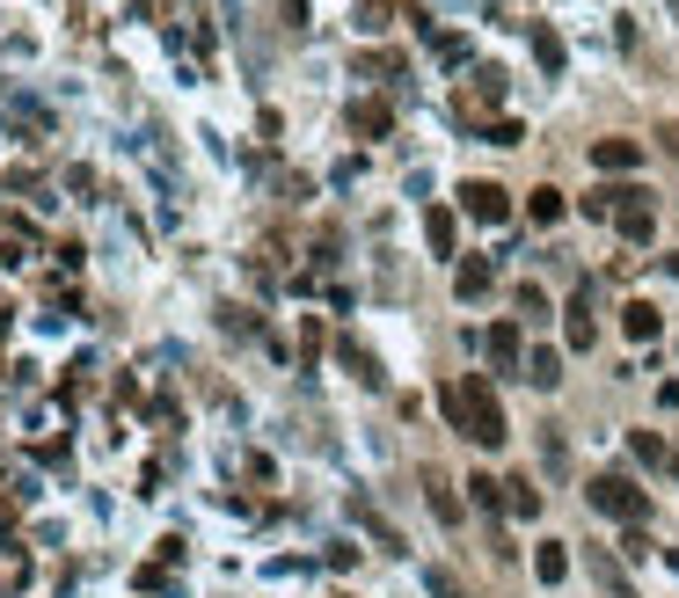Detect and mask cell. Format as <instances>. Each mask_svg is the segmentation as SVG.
<instances>
[{
    "label": "cell",
    "mask_w": 679,
    "mask_h": 598,
    "mask_svg": "<svg viewBox=\"0 0 679 598\" xmlns=\"http://www.w3.org/2000/svg\"><path fill=\"white\" fill-rule=\"evenodd\" d=\"M468 497H475V511H505V481H489V475H468Z\"/></svg>",
    "instance_id": "21"
},
{
    "label": "cell",
    "mask_w": 679,
    "mask_h": 598,
    "mask_svg": "<svg viewBox=\"0 0 679 598\" xmlns=\"http://www.w3.org/2000/svg\"><path fill=\"white\" fill-rule=\"evenodd\" d=\"M584 219H614V183H599V191L584 197Z\"/></svg>",
    "instance_id": "26"
},
{
    "label": "cell",
    "mask_w": 679,
    "mask_h": 598,
    "mask_svg": "<svg viewBox=\"0 0 679 598\" xmlns=\"http://www.w3.org/2000/svg\"><path fill=\"white\" fill-rule=\"evenodd\" d=\"M562 335H570V351H592V343H599V329H592V292H578V300H570Z\"/></svg>",
    "instance_id": "8"
},
{
    "label": "cell",
    "mask_w": 679,
    "mask_h": 598,
    "mask_svg": "<svg viewBox=\"0 0 679 598\" xmlns=\"http://www.w3.org/2000/svg\"><path fill=\"white\" fill-rule=\"evenodd\" d=\"M286 23H292V29L307 23V0H286Z\"/></svg>",
    "instance_id": "29"
},
{
    "label": "cell",
    "mask_w": 679,
    "mask_h": 598,
    "mask_svg": "<svg viewBox=\"0 0 679 598\" xmlns=\"http://www.w3.org/2000/svg\"><path fill=\"white\" fill-rule=\"evenodd\" d=\"M343 124H351L359 139H388L395 110H388V102H380V96H365V102H351V110H343Z\"/></svg>",
    "instance_id": "7"
},
{
    "label": "cell",
    "mask_w": 679,
    "mask_h": 598,
    "mask_svg": "<svg viewBox=\"0 0 679 598\" xmlns=\"http://www.w3.org/2000/svg\"><path fill=\"white\" fill-rule=\"evenodd\" d=\"M483 351L497 373H526V343H519V321H497V329L483 335Z\"/></svg>",
    "instance_id": "5"
},
{
    "label": "cell",
    "mask_w": 679,
    "mask_h": 598,
    "mask_svg": "<svg viewBox=\"0 0 679 598\" xmlns=\"http://www.w3.org/2000/svg\"><path fill=\"white\" fill-rule=\"evenodd\" d=\"M461 212L483 219V227H505V219H511V197L497 191V183H461Z\"/></svg>",
    "instance_id": "4"
},
{
    "label": "cell",
    "mask_w": 679,
    "mask_h": 598,
    "mask_svg": "<svg viewBox=\"0 0 679 598\" xmlns=\"http://www.w3.org/2000/svg\"><path fill=\"white\" fill-rule=\"evenodd\" d=\"M534 59H541V73H562V37L548 23H534Z\"/></svg>",
    "instance_id": "19"
},
{
    "label": "cell",
    "mask_w": 679,
    "mask_h": 598,
    "mask_svg": "<svg viewBox=\"0 0 679 598\" xmlns=\"http://www.w3.org/2000/svg\"><path fill=\"white\" fill-rule=\"evenodd\" d=\"M483 139H489V146H519V139H526V132H519V124H511V118H489V132H483Z\"/></svg>",
    "instance_id": "25"
},
{
    "label": "cell",
    "mask_w": 679,
    "mask_h": 598,
    "mask_svg": "<svg viewBox=\"0 0 679 598\" xmlns=\"http://www.w3.org/2000/svg\"><path fill=\"white\" fill-rule=\"evenodd\" d=\"M438 402H446V416H453V431H468L475 446H483V453H497V446L511 438V424H505V402L489 394V380H461V387H446Z\"/></svg>",
    "instance_id": "1"
},
{
    "label": "cell",
    "mask_w": 679,
    "mask_h": 598,
    "mask_svg": "<svg viewBox=\"0 0 679 598\" xmlns=\"http://www.w3.org/2000/svg\"><path fill=\"white\" fill-rule=\"evenodd\" d=\"M526 219H534V227H556V219H562V191H548V183H541V191L526 197Z\"/></svg>",
    "instance_id": "18"
},
{
    "label": "cell",
    "mask_w": 679,
    "mask_h": 598,
    "mask_svg": "<svg viewBox=\"0 0 679 598\" xmlns=\"http://www.w3.org/2000/svg\"><path fill=\"white\" fill-rule=\"evenodd\" d=\"M359 73H373V81H388V73H402V59H395V51H365V59H359Z\"/></svg>",
    "instance_id": "24"
},
{
    "label": "cell",
    "mask_w": 679,
    "mask_h": 598,
    "mask_svg": "<svg viewBox=\"0 0 679 598\" xmlns=\"http://www.w3.org/2000/svg\"><path fill=\"white\" fill-rule=\"evenodd\" d=\"M505 511L511 518H541V489L534 481H505Z\"/></svg>",
    "instance_id": "17"
},
{
    "label": "cell",
    "mask_w": 679,
    "mask_h": 598,
    "mask_svg": "<svg viewBox=\"0 0 679 598\" xmlns=\"http://www.w3.org/2000/svg\"><path fill=\"white\" fill-rule=\"evenodd\" d=\"M424 591H432V598H468V591H461V576H453V570H424Z\"/></svg>",
    "instance_id": "23"
},
{
    "label": "cell",
    "mask_w": 679,
    "mask_h": 598,
    "mask_svg": "<svg viewBox=\"0 0 679 598\" xmlns=\"http://www.w3.org/2000/svg\"><path fill=\"white\" fill-rule=\"evenodd\" d=\"M614 227H621L629 241H651V234H657L651 191H629V183H614Z\"/></svg>",
    "instance_id": "3"
},
{
    "label": "cell",
    "mask_w": 679,
    "mask_h": 598,
    "mask_svg": "<svg viewBox=\"0 0 679 598\" xmlns=\"http://www.w3.org/2000/svg\"><path fill=\"white\" fill-rule=\"evenodd\" d=\"M424 241H432V256H453V212H446V205L424 212Z\"/></svg>",
    "instance_id": "16"
},
{
    "label": "cell",
    "mask_w": 679,
    "mask_h": 598,
    "mask_svg": "<svg viewBox=\"0 0 679 598\" xmlns=\"http://www.w3.org/2000/svg\"><path fill=\"white\" fill-rule=\"evenodd\" d=\"M359 15H365V29H388V15H395V0H359Z\"/></svg>",
    "instance_id": "27"
},
{
    "label": "cell",
    "mask_w": 679,
    "mask_h": 598,
    "mask_svg": "<svg viewBox=\"0 0 679 598\" xmlns=\"http://www.w3.org/2000/svg\"><path fill=\"white\" fill-rule=\"evenodd\" d=\"M629 446H635V460H643V467H657V460H672V446H665L657 431H635Z\"/></svg>",
    "instance_id": "22"
},
{
    "label": "cell",
    "mask_w": 679,
    "mask_h": 598,
    "mask_svg": "<svg viewBox=\"0 0 679 598\" xmlns=\"http://www.w3.org/2000/svg\"><path fill=\"white\" fill-rule=\"evenodd\" d=\"M621 329H629V343H651V335L665 329V321H657L651 300H629V307H621Z\"/></svg>",
    "instance_id": "11"
},
{
    "label": "cell",
    "mask_w": 679,
    "mask_h": 598,
    "mask_svg": "<svg viewBox=\"0 0 679 598\" xmlns=\"http://www.w3.org/2000/svg\"><path fill=\"white\" fill-rule=\"evenodd\" d=\"M584 497H592V511H607V518H621V526H643V511H651V497H643L629 475H599Z\"/></svg>",
    "instance_id": "2"
},
{
    "label": "cell",
    "mask_w": 679,
    "mask_h": 598,
    "mask_svg": "<svg viewBox=\"0 0 679 598\" xmlns=\"http://www.w3.org/2000/svg\"><path fill=\"white\" fill-rule=\"evenodd\" d=\"M665 467H672V475H679V446H672V460H665Z\"/></svg>",
    "instance_id": "30"
},
{
    "label": "cell",
    "mask_w": 679,
    "mask_h": 598,
    "mask_svg": "<svg viewBox=\"0 0 679 598\" xmlns=\"http://www.w3.org/2000/svg\"><path fill=\"white\" fill-rule=\"evenodd\" d=\"M665 270H672V278H679V256H665Z\"/></svg>",
    "instance_id": "31"
},
{
    "label": "cell",
    "mask_w": 679,
    "mask_h": 598,
    "mask_svg": "<svg viewBox=\"0 0 679 598\" xmlns=\"http://www.w3.org/2000/svg\"><path fill=\"white\" fill-rule=\"evenodd\" d=\"M519 314H526V321H541V314H548V300H541L534 285H519Z\"/></svg>",
    "instance_id": "28"
},
{
    "label": "cell",
    "mask_w": 679,
    "mask_h": 598,
    "mask_svg": "<svg viewBox=\"0 0 679 598\" xmlns=\"http://www.w3.org/2000/svg\"><path fill=\"white\" fill-rule=\"evenodd\" d=\"M592 168H599V175H629V168H643V139H592Z\"/></svg>",
    "instance_id": "6"
},
{
    "label": "cell",
    "mask_w": 679,
    "mask_h": 598,
    "mask_svg": "<svg viewBox=\"0 0 679 598\" xmlns=\"http://www.w3.org/2000/svg\"><path fill=\"white\" fill-rule=\"evenodd\" d=\"M351 518H359V526L373 533V540H380V548H388V554H402V533H395V526H388V518H380V511H373V503H365V497H351Z\"/></svg>",
    "instance_id": "9"
},
{
    "label": "cell",
    "mask_w": 679,
    "mask_h": 598,
    "mask_svg": "<svg viewBox=\"0 0 679 598\" xmlns=\"http://www.w3.org/2000/svg\"><path fill=\"white\" fill-rule=\"evenodd\" d=\"M519 380H534L541 394H548V387H562V351H526V373H519Z\"/></svg>",
    "instance_id": "12"
},
{
    "label": "cell",
    "mask_w": 679,
    "mask_h": 598,
    "mask_svg": "<svg viewBox=\"0 0 679 598\" xmlns=\"http://www.w3.org/2000/svg\"><path fill=\"white\" fill-rule=\"evenodd\" d=\"M489 278H497V270H489V256H468V264L453 270V292H461V300H483Z\"/></svg>",
    "instance_id": "10"
},
{
    "label": "cell",
    "mask_w": 679,
    "mask_h": 598,
    "mask_svg": "<svg viewBox=\"0 0 679 598\" xmlns=\"http://www.w3.org/2000/svg\"><path fill=\"white\" fill-rule=\"evenodd\" d=\"M424 497H432V511L446 518V526H461V503H453V489H446V475H438V467H424Z\"/></svg>",
    "instance_id": "15"
},
{
    "label": "cell",
    "mask_w": 679,
    "mask_h": 598,
    "mask_svg": "<svg viewBox=\"0 0 679 598\" xmlns=\"http://www.w3.org/2000/svg\"><path fill=\"white\" fill-rule=\"evenodd\" d=\"M468 96H475V110H497V102H505V73H497V66H483Z\"/></svg>",
    "instance_id": "20"
},
{
    "label": "cell",
    "mask_w": 679,
    "mask_h": 598,
    "mask_svg": "<svg viewBox=\"0 0 679 598\" xmlns=\"http://www.w3.org/2000/svg\"><path fill=\"white\" fill-rule=\"evenodd\" d=\"M343 365L359 373V387H388V373H380V358H373L365 343H351V335H343Z\"/></svg>",
    "instance_id": "13"
},
{
    "label": "cell",
    "mask_w": 679,
    "mask_h": 598,
    "mask_svg": "<svg viewBox=\"0 0 679 598\" xmlns=\"http://www.w3.org/2000/svg\"><path fill=\"white\" fill-rule=\"evenodd\" d=\"M534 576H541V584H562V576H570V554H562V540H541V548H534Z\"/></svg>",
    "instance_id": "14"
}]
</instances>
